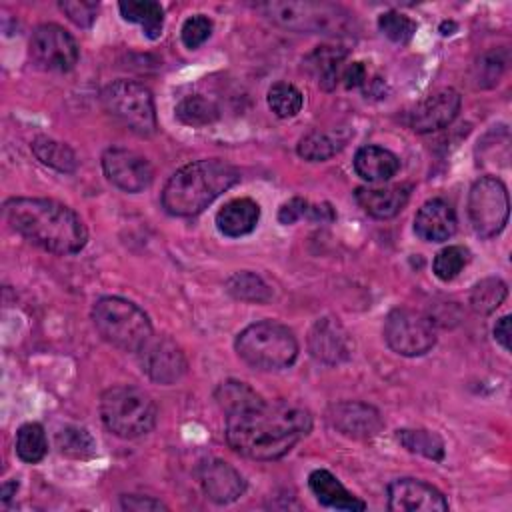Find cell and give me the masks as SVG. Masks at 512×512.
Returning a JSON list of instances; mask_svg holds the SVG:
<instances>
[{
  "label": "cell",
  "instance_id": "9a60e30c",
  "mask_svg": "<svg viewBox=\"0 0 512 512\" xmlns=\"http://www.w3.org/2000/svg\"><path fill=\"white\" fill-rule=\"evenodd\" d=\"M462 106V98L454 88H440L420 100L410 112V128L418 134L442 130L454 122Z\"/></svg>",
  "mask_w": 512,
  "mask_h": 512
},
{
  "label": "cell",
  "instance_id": "60d3db41",
  "mask_svg": "<svg viewBox=\"0 0 512 512\" xmlns=\"http://www.w3.org/2000/svg\"><path fill=\"white\" fill-rule=\"evenodd\" d=\"M310 210H312V204H308L306 200H302V198H292V200H288L286 204H282L280 206V210H278V220L282 222V224H294L296 220H300V218H310Z\"/></svg>",
  "mask_w": 512,
  "mask_h": 512
},
{
  "label": "cell",
  "instance_id": "7bdbcfd3",
  "mask_svg": "<svg viewBox=\"0 0 512 512\" xmlns=\"http://www.w3.org/2000/svg\"><path fill=\"white\" fill-rule=\"evenodd\" d=\"M342 80L346 88H356L366 82V68L362 62H352L348 68L342 70Z\"/></svg>",
  "mask_w": 512,
  "mask_h": 512
},
{
  "label": "cell",
  "instance_id": "4fadbf2b",
  "mask_svg": "<svg viewBox=\"0 0 512 512\" xmlns=\"http://www.w3.org/2000/svg\"><path fill=\"white\" fill-rule=\"evenodd\" d=\"M102 170L108 182L130 194L142 192L154 178V170L142 154L120 146L108 148L102 154Z\"/></svg>",
  "mask_w": 512,
  "mask_h": 512
},
{
  "label": "cell",
  "instance_id": "4316f807",
  "mask_svg": "<svg viewBox=\"0 0 512 512\" xmlns=\"http://www.w3.org/2000/svg\"><path fill=\"white\" fill-rule=\"evenodd\" d=\"M118 10L124 20L134 22L142 28L144 36L150 40L160 38L162 28H164V10L158 2L154 0H128L120 2Z\"/></svg>",
  "mask_w": 512,
  "mask_h": 512
},
{
  "label": "cell",
  "instance_id": "7402d4cb",
  "mask_svg": "<svg viewBox=\"0 0 512 512\" xmlns=\"http://www.w3.org/2000/svg\"><path fill=\"white\" fill-rule=\"evenodd\" d=\"M260 220V206L250 198H234L216 212V228L228 238L250 234Z\"/></svg>",
  "mask_w": 512,
  "mask_h": 512
},
{
  "label": "cell",
  "instance_id": "44dd1931",
  "mask_svg": "<svg viewBox=\"0 0 512 512\" xmlns=\"http://www.w3.org/2000/svg\"><path fill=\"white\" fill-rule=\"evenodd\" d=\"M308 486L316 496V500L326 508L348 510V512L366 510V502H362L350 490H346V486L328 470H322V468L314 470L308 476Z\"/></svg>",
  "mask_w": 512,
  "mask_h": 512
},
{
  "label": "cell",
  "instance_id": "cb8c5ba5",
  "mask_svg": "<svg viewBox=\"0 0 512 512\" xmlns=\"http://www.w3.org/2000/svg\"><path fill=\"white\" fill-rule=\"evenodd\" d=\"M352 138L350 128H330V130H312L300 138L296 152L308 162H324L338 154L348 140Z\"/></svg>",
  "mask_w": 512,
  "mask_h": 512
},
{
  "label": "cell",
  "instance_id": "52a82bcc",
  "mask_svg": "<svg viewBox=\"0 0 512 512\" xmlns=\"http://www.w3.org/2000/svg\"><path fill=\"white\" fill-rule=\"evenodd\" d=\"M256 8L278 26L308 34H342L350 26V12L330 2H264Z\"/></svg>",
  "mask_w": 512,
  "mask_h": 512
},
{
  "label": "cell",
  "instance_id": "277c9868",
  "mask_svg": "<svg viewBox=\"0 0 512 512\" xmlns=\"http://www.w3.org/2000/svg\"><path fill=\"white\" fill-rule=\"evenodd\" d=\"M92 322L98 334L124 352H138L154 334L148 314L120 296H104L92 306Z\"/></svg>",
  "mask_w": 512,
  "mask_h": 512
},
{
  "label": "cell",
  "instance_id": "83f0119b",
  "mask_svg": "<svg viewBox=\"0 0 512 512\" xmlns=\"http://www.w3.org/2000/svg\"><path fill=\"white\" fill-rule=\"evenodd\" d=\"M32 148V154L36 156L38 162H42L44 166L48 168H54L58 172H64V174H70L76 170L78 166V160H76V154L74 150L64 144V142H58L54 138H48V136H36L30 144Z\"/></svg>",
  "mask_w": 512,
  "mask_h": 512
},
{
  "label": "cell",
  "instance_id": "f6af8a7d",
  "mask_svg": "<svg viewBox=\"0 0 512 512\" xmlns=\"http://www.w3.org/2000/svg\"><path fill=\"white\" fill-rule=\"evenodd\" d=\"M16 490H18V482L16 480H8L0 488V498L6 502V500H10L16 494Z\"/></svg>",
  "mask_w": 512,
  "mask_h": 512
},
{
  "label": "cell",
  "instance_id": "d6986e66",
  "mask_svg": "<svg viewBox=\"0 0 512 512\" xmlns=\"http://www.w3.org/2000/svg\"><path fill=\"white\" fill-rule=\"evenodd\" d=\"M456 226V212L452 204L442 198H432L424 202L414 216V232L424 242H444L454 236Z\"/></svg>",
  "mask_w": 512,
  "mask_h": 512
},
{
  "label": "cell",
  "instance_id": "ee69618b",
  "mask_svg": "<svg viewBox=\"0 0 512 512\" xmlns=\"http://www.w3.org/2000/svg\"><path fill=\"white\" fill-rule=\"evenodd\" d=\"M494 340L504 348L510 350V316H502L494 326Z\"/></svg>",
  "mask_w": 512,
  "mask_h": 512
},
{
  "label": "cell",
  "instance_id": "b9f144b4",
  "mask_svg": "<svg viewBox=\"0 0 512 512\" xmlns=\"http://www.w3.org/2000/svg\"><path fill=\"white\" fill-rule=\"evenodd\" d=\"M120 506L124 510H136V512H142V510H166L168 508L166 504H162L160 500H156L152 496H136V494L122 496L120 498Z\"/></svg>",
  "mask_w": 512,
  "mask_h": 512
},
{
  "label": "cell",
  "instance_id": "d6a6232c",
  "mask_svg": "<svg viewBox=\"0 0 512 512\" xmlns=\"http://www.w3.org/2000/svg\"><path fill=\"white\" fill-rule=\"evenodd\" d=\"M508 286L504 280L490 276L480 280L470 292V306L476 314H490L494 312L506 298Z\"/></svg>",
  "mask_w": 512,
  "mask_h": 512
},
{
  "label": "cell",
  "instance_id": "1f68e13d",
  "mask_svg": "<svg viewBox=\"0 0 512 512\" xmlns=\"http://www.w3.org/2000/svg\"><path fill=\"white\" fill-rule=\"evenodd\" d=\"M56 448L68 458H90L96 454V440L86 428L64 426L56 432Z\"/></svg>",
  "mask_w": 512,
  "mask_h": 512
},
{
  "label": "cell",
  "instance_id": "836d02e7",
  "mask_svg": "<svg viewBox=\"0 0 512 512\" xmlns=\"http://www.w3.org/2000/svg\"><path fill=\"white\" fill-rule=\"evenodd\" d=\"M268 106L278 118H292L302 110L304 96L290 82H276L268 90Z\"/></svg>",
  "mask_w": 512,
  "mask_h": 512
},
{
  "label": "cell",
  "instance_id": "9c48e42d",
  "mask_svg": "<svg viewBox=\"0 0 512 512\" xmlns=\"http://www.w3.org/2000/svg\"><path fill=\"white\" fill-rule=\"evenodd\" d=\"M510 202L504 182L496 176L478 178L468 194V218L480 238H494L508 222Z\"/></svg>",
  "mask_w": 512,
  "mask_h": 512
},
{
  "label": "cell",
  "instance_id": "5b68a950",
  "mask_svg": "<svg viewBox=\"0 0 512 512\" xmlns=\"http://www.w3.org/2000/svg\"><path fill=\"white\" fill-rule=\"evenodd\" d=\"M238 356L256 370H282L294 364L298 340L292 330L274 320H262L246 326L236 336Z\"/></svg>",
  "mask_w": 512,
  "mask_h": 512
},
{
  "label": "cell",
  "instance_id": "8d00e7d4",
  "mask_svg": "<svg viewBox=\"0 0 512 512\" xmlns=\"http://www.w3.org/2000/svg\"><path fill=\"white\" fill-rule=\"evenodd\" d=\"M506 68V54L502 50L484 52L474 64V80L480 88H492Z\"/></svg>",
  "mask_w": 512,
  "mask_h": 512
},
{
  "label": "cell",
  "instance_id": "ffe728a7",
  "mask_svg": "<svg viewBox=\"0 0 512 512\" xmlns=\"http://www.w3.org/2000/svg\"><path fill=\"white\" fill-rule=\"evenodd\" d=\"M408 184H390V186H362L354 192L358 206L372 218L386 220L396 216L410 200Z\"/></svg>",
  "mask_w": 512,
  "mask_h": 512
},
{
  "label": "cell",
  "instance_id": "7c38bea8",
  "mask_svg": "<svg viewBox=\"0 0 512 512\" xmlns=\"http://www.w3.org/2000/svg\"><path fill=\"white\" fill-rule=\"evenodd\" d=\"M138 362L152 382L164 386L178 382L188 370L182 348L168 336H152L138 350Z\"/></svg>",
  "mask_w": 512,
  "mask_h": 512
},
{
  "label": "cell",
  "instance_id": "ac0fdd59",
  "mask_svg": "<svg viewBox=\"0 0 512 512\" xmlns=\"http://www.w3.org/2000/svg\"><path fill=\"white\" fill-rule=\"evenodd\" d=\"M198 482L206 498L216 504H230L238 500L246 490V480L242 474L218 458H208L198 466Z\"/></svg>",
  "mask_w": 512,
  "mask_h": 512
},
{
  "label": "cell",
  "instance_id": "5bb4252c",
  "mask_svg": "<svg viewBox=\"0 0 512 512\" xmlns=\"http://www.w3.org/2000/svg\"><path fill=\"white\" fill-rule=\"evenodd\" d=\"M326 418L334 430L354 440H370L384 428L380 412L374 406L356 400H342L332 404L326 412Z\"/></svg>",
  "mask_w": 512,
  "mask_h": 512
},
{
  "label": "cell",
  "instance_id": "e575fe53",
  "mask_svg": "<svg viewBox=\"0 0 512 512\" xmlns=\"http://www.w3.org/2000/svg\"><path fill=\"white\" fill-rule=\"evenodd\" d=\"M176 116L188 126H204L218 118V108L208 98L200 94H190L176 104Z\"/></svg>",
  "mask_w": 512,
  "mask_h": 512
},
{
  "label": "cell",
  "instance_id": "f35d334b",
  "mask_svg": "<svg viewBox=\"0 0 512 512\" xmlns=\"http://www.w3.org/2000/svg\"><path fill=\"white\" fill-rule=\"evenodd\" d=\"M212 34V20L204 14H194L190 16L180 30V38L182 44L190 50H196L198 46H202Z\"/></svg>",
  "mask_w": 512,
  "mask_h": 512
},
{
  "label": "cell",
  "instance_id": "6da1fadb",
  "mask_svg": "<svg viewBox=\"0 0 512 512\" xmlns=\"http://www.w3.org/2000/svg\"><path fill=\"white\" fill-rule=\"evenodd\" d=\"M312 430V416L302 406L274 402L226 416V442L244 458L278 460Z\"/></svg>",
  "mask_w": 512,
  "mask_h": 512
},
{
  "label": "cell",
  "instance_id": "3957f363",
  "mask_svg": "<svg viewBox=\"0 0 512 512\" xmlns=\"http://www.w3.org/2000/svg\"><path fill=\"white\" fill-rule=\"evenodd\" d=\"M240 180V172L220 158L194 160L178 168L162 190V206L172 216H196Z\"/></svg>",
  "mask_w": 512,
  "mask_h": 512
},
{
  "label": "cell",
  "instance_id": "ab89813d",
  "mask_svg": "<svg viewBox=\"0 0 512 512\" xmlns=\"http://www.w3.org/2000/svg\"><path fill=\"white\" fill-rule=\"evenodd\" d=\"M60 10L66 14L70 22H74L80 28H88L94 24L98 14L96 2H84V0H66L60 2Z\"/></svg>",
  "mask_w": 512,
  "mask_h": 512
},
{
  "label": "cell",
  "instance_id": "484cf974",
  "mask_svg": "<svg viewBox=\"0 0 512 512\" xmlns=\"http://www.w3.org/2000/svg\"><path fill=\"white\" fill-rule=\"evenodd\" d=\"M214 400L226 416H234V414L252 410L266 402L252 386H248L242 380H232V378L224 380L216 386Z\"/></svg>",
  "mask_w": 512,
  "mask_h": 512
},
{
  "label": "cell",
  "instance_id": "d4e9b609",
  "mask_svg": "<svg viewBox=\"0 0 512 512\" xmlns=\"http://www.w3.org/2000/svg\"><path fill=\"white\" fill-rule=\"evenodd\" d=\"M346 58V48L342 46H318L304 60V66L316 80V84L324 90H332L338 84L342 74V62Z\"/></svg>",
  "mask_w": 512,
  "mask_h": 512
},
{
  "label": "cell",
  "instance_id": "8992f818",
  "mask_svg": "<svg viewBox=\"0 0 512 512\" xmlns=\"http://www.w3.org/2000/svg\"><path fill=\"white\" fill-rule=\"evenodd\" d=\"M100 418L118 438H138L156 426L154 400L134 386H112L100 396Z\"/></svg>",
  "mask_w": 512,
  "mask_h": 512
},
{
  "label": "cell",
  "instance_id": "e0dca14e",
  "mask_svg": "<svg viewBox=\"0 0 512 512\" xmlns=\"http://www.w3.org/2000/svg\"><path fill=\"white\" fill-rule=\"evenodd\" d=\"M308 350L322 364L336 366L352 356L354 342L336 318H320L308 332Z\"/></svg>",
  "mask_w": 512,
  "mask_h": 512
},
{
  "label": "cell",
  "instance_id": "603a6c76",
  "mask_svg": "<svg viewBox=\"0 0 512 512\" xmlns=\"http://www.w3.org/2000/svg\"><path fill=\"white\" fill-rule=\"evenodd\" d=\"M354 170L366 182H386L400 170V158L382 146H362L354 154Z\"/></svg>",
  "mask_w": 512,
  "mask_h": 512
},
{
  "label": "cell",
  "instance_id": "74e56055",
  "mask_svg": "<svg viewBox=\"0 0 512 512\" xmlns=\"http://www.w3.org/2000/svg\"><path fill=\"white\" fill-rule=\"evenodd\" d=\"M378 28L388 40L396 44H406L416 32V22L396 10H390L378 16Z\"/></svg>",
  "mask_w": 512,
  "mask_h": 512
},
{
  "label": "cell",
  "instance_id": "f1b7e54d",
  "mask_svg": "<svg viewBox=\"0 0 512 512\" xmlns=\"http://www.w3.org/2000/svg\"><path fill=\"white\" fill-rule=\"evenodd\" d=\"M396 440L412 454H420L434 462L444 458V440L436 432L424 428H402L396 430Z\"/></svg>",
  "mask_w": 512,
  "mask_h": 512
},
{
  "label": "cell",
  "instance_id": "bcb514c9",
  "mask_svg": "<svg viewBox=\"0 0 512 512\" xmlns=\"http://www.w3.org/2000/svg\"><path fill=\"white\" fill-rule=\"evenodd\" d=\"M456 24L454 22H442V26H440V30H442V34H446V30H452Z\"/></svg>",
  "mask_w": 512,
  "mask_h": 512
},
{
  "label": "cell",
  "instance_id": "f546056e",
  "mask_svg": "<svg viewBox=\"0 0 512 512\" xmlns=\"http://www.w3.org/2000/svg\"><path fill=\"white\" fill-rule=\"evenodd\" d=\"M230 296L242 302H268L272 298L270 286L254 272H236L226 280Z\"/></svg>",
  "mask_w": 512,
  "mask_h": 512
},
{
  "label": "cell",
  "instance_id": "8fae6325",
  "mask_svg": "<svg viewBox=\"0 0 512 512\" xmlns=\"http://www.w3.org/2000/svg\"><path fill=\"white\" fill-rule=\"evenodd\" d=\"M32 62L46 72H68L76 66L80 48L76 38L58 24H40L34 28L28 44Z\"/></svg>",
  "mask_w": 512,
  "mask_h": 512
},
{
  "label": "cell",
  "instance_id": "ba28073f",
  "mask_svg": "<svg viewBox=\"0 0 512 512\" xmlns=\"http://www.w3.org/2000/svg\"><path fill=\"white\" fill-rule=\"evenodd\" d=\"M104 110L138 136L156 132V108L152 92L134 80H116L102 90Z\"/></svg>",
  "mask_w": 512,
  "mask_h": 512
},
{
  "label": "cell",
  "instance_id": "4dcf8cb0",
  "mask_svg": "<svg viewBox=\"0 0 512 512\" xmlns=\"http://www.w3.org/2000/svg\"><path fill=\"white\" fill-rule=\"evenodd\" d=\"M48 452L46 432L38 422H28L16 432V454L22 462L36 464Z\"/></svg>",
  "mask_w": 512,
  "mask_h": 512
},
{
  "label": "cell",
  "instance_id": "2e32d148",
  "mask_svg": "<svg viewBox=\"0 0 512 512\" xmlns=\"http://www.w3.org/2000/svg\"><path fill=\"white\" fill-rule=\"evenodd\" d=\"M388 508L392 512H444L448 500L428 482L398 478L388 484Z\"/></svg>",
  "mask_w": 512,
  "mask_h": 512
},
{
  "label": "cell",
  "instance_id": "7a4b0ae2",
  "mask_svg": "<svg viewBox=\"0 0 512 512\" xmlns=\"http://www.w3.org/2000/svg\"><path fill=\"white\" fill-rule=\"evenodd\" d=\"M4 218L14 232L54 254H76L88 242L80 216L52 198H8Z\"/></svg>",
  "mask_w": 512,
  "mask_h": 512
},
{
  "label": "cell",
  "instance_id": "d590c367",
  "mask_svg": "<svg viewBox=\"0 0 512 512\" xmlns=\"http://www.w3.org/2000/svg\"><path fill=\"white\" fill-rule=\"evenodd\" d=\"M470 262V250L466 246L460 244H452L442 248L434 262H432V270L436 274V278H440L442 282H450L454 280Z\"/></svg>",
  "mask_w": 512,
  "mask_h": 512
},
{
  "label": "cell",
  "instance_id": "30bf717a",
  "mask_svg": "<svg viewBox=\"0 0 512 512\" xmlns=\"http://www.w3.org/2000/svg\"><path fill=\"white\" fill-rule=\"evenodd\" d=\"M384 340L400 356H422L436 344V328L418 310L394 308L384 320Z\"/></svg>",
  "mask_w": 512,
  "mask_h": 512
}]
</instances>
